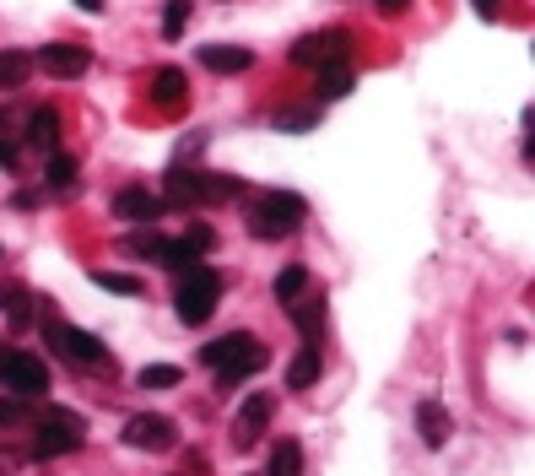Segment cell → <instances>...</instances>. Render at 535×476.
<instances>
[{"label": "cell", "mask_w": 535, "mask_h": 476, "mask_svg": "<svg viewBox=\"0 0 535 476\" xmlns=\"http://www.w3.org/2000/svg\"><path fill=\"white\" fill-rule=\"evenodd\" d=\"M184 244H190V249H195V255H200V260H206V255H211V249H217V228H206V222H195V228H190V233H184Z\"/></svg>", "instance_id": "4dcf8cb0"}, {"label": "cell", "mask_w": 535, "mask_h": 476, "mask_svg": "<svg viewBox=\"0 0 535 476\" xmlns=\"http://www.w3.org/2000/svg\"><path fill=\"white\" fill-rule=\"evenodd\" d=\"M200 174L206 168H190V163H168V174H163V195H168V206H206L200 201Z\"/></svg>", "instance_id": "7c38bea8"}, {"label": "cell", "mask_w": 535, "mask_h": 476, "mask_svg": "<svg viewBox=\"0 0 535 476\" xmlns=\"http://www.w3.org/2000/svg\"><path fill=\"white\" fill-rule=\"evenodd\" d=\"M303 217H309V201H303L298 190H265L254 195L249 211H244V228L249 238H265V244H282L303 228Z\"/></svg>", "instance_id": "6da1fadb"}, {"label": "cell", "mask_w": 535, "mask_h": 476, "mask_svg": "<svg viewBox=\"0 0 535 476\" xmlns=\"http://www.w3.org/2000/svg\"><path fill=\"white\" fill-rule=\"evenodd\" d=\"M82 439H87V422H82V417L49 412V417L33 422L28 455H33V460H60V455H76V449H82Z\"/></svg>", "instance_id": "3957f363"}, {"label": "cell", "mask_w": 535, "mask_h": 476, "mask_svg": "<svg viewBox=\"0 0 535 476\" xmlns=\"http://www.w3.org/2000/svg\"><path fill=\"white\" fill-rule=\"evenodd\" d=\"M17 163V147H11V141H0V168H11Z\"/></svg>", "instance_id": "8d00e7d4"}, {"label": "cell", "mask_w": 535, "mask_h": 476, "mask_svg": "<svg viewBox=\"0 0 535 476\" xmlns=\"http://www.w3.org/2000/svg\"><path fill=\"white\" fill-rule=\"evenodd\" d=\"M157 249H163V233H152V228H136V233L125 238V255L152 260V266H157Z\"/></svg>", "instance_id": "83f0119b"}, {"label": "cell", "mask_w": 535, "mask_h": 476, "mask_svg": "<svg viewBox=\"0 0 535 476\" xmlns=\"http://www.w3.org/2000/svg\"><path fill=\"white\" fill-rule=\"evenodd\" d=\"M0 390L22 395V401H38V395L49 390L44 357H33V352H22V347H6V352H0Z\"/></svg>", "instance_id": "5b68a950"}, {"label": "cell", "mask_w": 535, "mask_h": 476, "mask_svg": "<svg viewBox=\"0 0 535 476\" xmlns=\"http://www.w3.org/2000/svg\"><path fill=\"white\" fill-rule=\"evenodd\" d=\"M92 282L114 298H141V276H130V271H92Z\"/></svg>", "instance_id": "4316f807"}, {"label": "cell", "mask_w": 535, "mask_h": 476, "mask_svg": "<svg viewBox=\"0 0 535 476\" xmlns=\"http://www.w3.org/2000/svg\"><path fill=\"white\" fill-rule=\"evenodd\" d=\"M22 417H28V406H22V401H0V422H22Z\"/></svg>", "instance_id": "836d02e7"}, {"label": "cell", "mask_w": 535, "mask_h": 476, "mask_svg": "<svg viewBox=\"0 0 535 476\" xmlns=\"http://www.w3.org/2000/svg\"><path fill=\"white\" fill-rule=\"evenodd\" d=\"M28 147H38V152H55L60 147V114L49 109V103L28 114Z\"/></svg>", "instance_id": "e0dca14e"}, {"label": "cell", "mask_w": 535, "mask_h": 476, "mask_svg": "<svg viewBox=\"0 0 535 476\" xmlns=\"http://www.w3.org/2000/svg\"><path fill=\"white\" fill-rule=\"evenodd\" d=\"M449 433H454V422H449V412H444V401H422V406H417V439H422L427 449H444Z\"/></svg>", "instance_id": "5bb4252c"}, {"label": "cell", "mask_w": 535, "mask_h": 476, "mask_svg": "<svg viewBox=\"0 0 535 476\" xmlns=\"http://www.w3.org/2000/svg\"><path fill=\"white\" fill-rule=\"evenodd\" d=\"M319 379V347H298V357L287 363V390H309Z\"/></svg>", "instance_id": "d6986e66"}, {"label": "cell", "mask_w": 535, "mask_h": 476, "mask_svg": "<svg viewBox=\"0 0 535 476\" xmlns=\"http://www.w3.org/2000/svg\"><path fill=\"white\" fill-rule=\"evenodd\" d=\"M303 287H309V271H303V266H287L282 276H276V298H282V303H298Z\"/></svg>", "instance_id": "f1b7e54d"}, {"label": "cell", "mask_w": 535, "mask_h": 476, "mask_svg": "<svg viewBox=\"0 0 535 476\" xmlns=\"http://www.w3.org/2000/svg\"><path fill=\"white\" fill-rule=\"evenodd\" d=\"M352 87H357V76L346 71V60H341V65H319V98H325V103L346 98Z\"/></svg>", "instance_id": "ffe728a7"}, {"label": "cell", "mask_w": 535, "mask_h": 476, "mask_svg": "<svg viewBox=\"0 0 535 476\" xmlns=\"http://www.w3.org/2000/svg\"><path fill=\"white\" fill-rule=\"evenodd\" d=\"M200 363L217 368L222 385H238V379L260 374V368L271 363V352H265V341L254 336V330H227V336H217V341H206V347H200Z\"/></svg>", "instance_id": "7a4b0ae2"}, {"label": "cell", "mask_w": 535, "mask_h": 476, "mask_svg": "<svg viewBox=\"0 0 535 476\" xmlns=\"http://www.w3.org/2000/svg\"><path fill=\"white\" fill-rule=\"evenodd\" d=\"M76 6H82V11H92V17H98V11L109 6V0H76Z\"/></svg>", "instance_id": "74e56055"}, {"label": "cell", "mask_w": 535, "mask_h": 476, "mask_svg": "<svg viewBox=\"0 0 535 476\" xmlns=\"http://www.w3.org/2000/svg\"><path fill=\"white\" fill-rule=\"evenodd\" d=\"M265 476H303V444H298V439H282V444H276Z\"/></svg>", "instance_id": "7402d4cb"}, {"label": "cell", "mask_w": 535, "mask_h": 476, "mask_svg": "<svg viewBox=\"0 0 535 476\" xmlns=\"http://www.w3.org/2000/svg\"><path fill=\"white\" fill-rule=\"evenodd\" d=\"M136 385L141 390H173V385H184V368L179 363H152V368L136 374Z\"/></svg>", "instance_id": "484cf974"}, {"label": "cell", "mask_w": 535, "mask_h": 476, "mask_svg": "<svg viewBox=\"0 0 535 476\" xmlns=\"http://www.w3.org/2000/svg\"><path fill=\"white\" fill-rule=\"evenodd\" d=\"M152 103H157L163 114H184V103H190V76H184L179 65L152 71Z\"/></svg>", "instance_id": "8fae6325"}, {"label": "cell", "mask_w": 535, "mask_h": 476, "mask_svg": "<svg viewBox=\"0 0 535 476\" xmlns=\"http://www.w3.org/2000/svg\"><path fill=\"white\" fill-rule=\"evenodd\" d=\"M157 266L173 271V276H184L190 266H200V255H195L190 244H184V238H163V249H157Z\"/></svg>", "instance_id": "44dd1931"}, {"label": "cell", "mask_w": 535, "mask_h": 476, "mask_svg": "<svg viewBox=\"0 0 535 476\" xmlns=\"http://www.w3.org/2000/svg\"><path fill=\"white\" fill-rule=\"evenodd\" d=\"M38 71H49V76H60V82H76V76L92 65V49L87 44H38V55H33Z\"/></svg>", "instance_id": "9c48e42d"}, {"label": "cell", "mask_w": 535, "mask_h": 476, "mask_svg": "<svg viewBox=\"0 0 535 476\" xmlns=\"http://www.w3.org/2000/svg\"><path fill=\"white\" fill-rule=\"evenodd\" d=\"M200 65L217 76H244L254 65V49L249 44H200Z\"/></svg>", "instance_id": "4fadbf2b"}, {"label": "cell", "mask_w": 535, "mask_h": 476, "mask_svg": "<svg viewBox=\"0 0 535 476\" xmlns=\"http://www.w3.org/2000/svg\"><path fill=\"white\" fill-rule=\"evenodd\" d=\"M222 298V276L211 266H190L179 276V293H173V314H179L184 325H206L211 309H217Z\"/></svg>", "instance_id": "277c9868"}, {"label": "cell", "mask_w": 535, "mask_h": 476, "mask_svg": "<svg viewBox=\"0 0 535 476\" xmlns=\"http://www.w3.org/2000/svg\"><path fill=\"white\" fill-rule=\"evenodd\" d=\"M49 347H55L65 363H87V368H109V347H103L92 330H76V325H49L44 330Z\"/></svg>", "instance_id": "52a82bcc"}, {"label": "cell", "mask_w": 535, "mask_h": 476, "mask_svg": "<svg viewBox=\"0 0 535 476\" xmlns=\"http://www.w3.org/2000/svg\"><path fill=\"white\" fill-rule=\"evenodd\" d=\"M471 6H476L481 22H498V0H471Z\"/></svg>", "instance_id": "e575fe53"}, {"label": "cell", "mask_w": 535, "mask_h": 476, "mask_svg": "<svg viewBox=\"0 0 535 476\" xmlns=\"http://www.w3.org/2000/svg\"><path fill=\"white\" fill-rule=\"evenodd\" d=\"M33 71V55L28 49H0V87H22Z\"/></svg>", "instance_id": "cb8c5ba5"}, {"label": "cell", "mask_w": 535, "mask_h": 476, "mask_svg": "<svg viewBox=\"0 0 535 476\" xmlns=\"http://www.w3.org/2000/svg\"><path fill=\"white\" fill-rule=\"evenodd\" d=\"M0 352H6V347H0Z\"/></svg>", "instance_id": "f35d334b"}, {"label": "cell", "mask_w": 535, "mask_h": 476, "mask_svg": "<svg viewBox=\"0 0 535 476\" xmlns=\"http://www.w3.org/2000/svg\"><path fill=\"white\" fill-rule=\"evenodd\" d=\"M114 217H125L130 228H152V222L163 217V201H157L152 190H141V184H130V190L114 195Z\"/></svg>", "instance_id": "30bf717a"}, {"label": "cell", "mask_w": 535, "mask_h": 476, "mask_svg": "<svg viewBox=\"0 0 535 476\" xmlns=\"http://www.w3.org/2000/svg\"><path fill=\"white\" fill-rule=\"evenodd\" d=\"M130 449H141V455H168L173 444H179V428H173L168 417H157V412H136L125 422V433H119Z\"/></svg>", "instance_id": "ba28073f"}, {"label": "cell", "mask_w": 535, "mask_h": 476, "mask_svg": "<svg viewBox=\"0 0 535 476\" xmlns=\"http://www.w3.org/2000/svg\"><path fill=\"white\" fill-rule=\"evenodd\" d=\"M271 412H276V401H271V395H249V401H244V412H238V422H233L238 444H249L254 433H260L265 422H271Z\"/></svg>", "instance_id": "2e32d148"}, {"label": "cell", "mask_w": 535, "mask_h": 476, "mask_svg": "<svg viewBox=\"0 0 535 476\" xmlns=\"http://www.w3.org/2000/svg\"><path fill=\"white\" fill-rule=\"evenodd\" d=\"M44 184L49 190H76V157L71 152H49V168H44Z\"/></svg>", "instance_id": "d4e9b609"}, {"label": "cell", "mask_w": 535, "mask_h": 476, "mask_svg": "<svg viewBox=\"0 0 535 476\" xmlns=\"http://www.w3.org/2000/svg\"><path fill=\"white\" fill-rule=\"evenodd\" d=\"M190 6L195 0H168L163 6V38H179L184 28H190Z\"/></svg>", "instance_id": "f546056e"}, {"label": "cell", "mask_w": 535, "mask_h": 476, "mask_svg": "<svg viewBox=\"0 0 535 476\" xmlns=\"http://www.w3.org/2000/svg\"><path fill=\"white\" fill-rule=\"evenodd\" d=\"M28 303H38V298L28 293V287H17V282H6V287H0V314H6V320L17 325V330H28V325L38 320V314L28 309Z\"/></svg>", "instance_id": "ac0fdd59"}, {"label": "cell", "mask_w": 535, "mask_h": 476, "mask_svg": "<svg viewBox=\"0 0 535 476\" xmlns=\"http://www.w3.org/2000/svg\"><path fill=\"white\" fill-rule=\"evenodd\" d=\"M292 325L303 330V347H319V336H325V298H309V303H287Z\"/></svg>", "instance_id": "9a60e30c"}, {"label": "cell", "mask_w": 535, "mask_h": 476, "mask_svg": "<svg viewBox=\"0 0 535 476\" xmlns=\"http://www.w3.org/2000/svg\"><path fill=\"white\" fill-rule=\"evenodd\" d=\"M346 49H352V33L346 28H319V33H303L298 44L287 49V60L292 65H341L346 60Z\"/></svg>", "instance_id": "8992f818"}, {"label": "cell", "mask_w": 535, "mask_h": 476, "mask_svg": "<svg viewBox=\"0 0 535 476\" xmlns=\"http://www.w3.org/2000/svg\"><path fill=\"white\" fill-rule=\"evenodd\" d=\"M373 11H379V17H406L411 0H373Z\"/></svg>", "instance_id": "d6a6232c"}, {"label": "cell", "mask_w": 535, "mask_h": 476, "mask_svg": "<svg viewBox=\"0 0 535 476\" xmlns=\"http://www.w3.org/2000/svg\"><path fill=\"white\" fill-rule=\"evenodd\" d=\"M314 125H319L314 109H298V114H282V119H276V130H287V136H303V130H314Z\"/></svg>", "instance_id": "1f68e13d"}, {"label": "cell", "mask_w": 535, "mask_h": 476, "mask_svg": "<svg viewBox=\"0 0 535 476\" xmlns=\"http://www.w3.org/2000/svg\"><path fill=\"white\" fill-rule=\"evenodd\" d=\"M244 195V179H233V174H200V201H238Z\"/></svg>", "instance_id": "603a6c76"}, {"label": "cell", "mask_w": 535, "mask_h": 476, "mask_svg": "<svg viewBox=\"0 0 535 476\" xmlns=\"http://www.w3.org/2000/svg\"><path fill=\"white\" fill-rule=\"evenodd\" d=\"M200 147H206V136H184V141H179V157H195Z\"/></svg>", "instance_id": "d590c367"}]
</instances>
